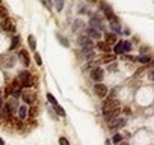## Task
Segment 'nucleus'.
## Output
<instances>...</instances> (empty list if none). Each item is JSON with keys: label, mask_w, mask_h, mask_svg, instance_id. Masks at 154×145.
<instances>
[{"label": "nucleus", "mask_w": 154, "mask_h": 145, "mask_svg": "<svg viewBox=\"0 0 154 145\" xmlns=\"http://www.w3.org/2000/svg\"><path fill=\"white\" fill-rule=\"evenodd\" d=\"M131 42L130 41H123V50L124 51H131Z\"/></svg>", "instance_id": "obj_19"}, {"label": "nucleus", "mask_w": 154, "mask_h": 145, "mask_svg": "<svg viewBox=\"0 0 154 145\" xmlns=\"http://www.w3.org/2000/svg\"><path fill=\"white\" fill-rule=\"evenodd\" d=\"M0 145H5V141L2 139V137H0Z\"/></svg>", "instance_id": "obj_35"}, {"label": "nucleus", "mask_w": 154, "mask_h": 145, "mask_svg": "<svg viewBox=\"0 0 154 145\" xmlns=\"http://www.w3.org/2000/svg\"><path fill=\"white\" fill-rule=\"evenodd\" d=\"M55 110H56V114H57L59 116H65V110L59 106V104H56V106H55Z\"/></svg>", "instance_id": "obj_22"}, {"label": "nucleus", "mask_w": 154, "mask_h": 145, "mask_svg": "<svg viewBox=\"0 0 154 145\" xmlns=\"http://www.w3.org/2000/svg\"><path fill=\"white\" fill-rule=\"evenodd\" d=\"M124 61H130V62H135V57H133V56H129V55H125V56H124Z\"/></svg>", "instance_id": "obj_33"}, {"label": "nucleus", "mask_w": 154, "mask_h": 145, "mask_svg": "<svg viewBox=\"0 0 154 145\" xmlns=\"http://www.w3.org/2000/svg\"><path fill=\"white\" fill-rule=\"evenodd\" d=\"M27 41H29V45H30V49H33V50H35V49H36V41H35V36H33V35H30Z\"/></svg>", "instance_id": "obj_20"}, {"label": "nucleus", "mask_w": 154, "mask_h": 145, "mask_svg": "<svg viewBox=\"0 0 154 145\" xmlns=\"http://www.w3.org/2000/svg\"><path fill=\"white\" fill-rule=\"evenodd\" d=\"M89 24H91V29H95V30L103 29L101 20H100V17H92V18H91V21H89Z\"/></svg>", "instance_id": "obj_9"}, {"label": "nucleus", "mask_w": 154, "mask_h": 145, "mask_svg": "<svg viewBox=\"0 0 154 145\" xmlns=\"http://www.w3.org/2000/svg\"><path fill=\"white\" fill-rule=\"evenodd\" d=\"M121 110V106H119V101L113 100V98H107L103 104V114H112V112H118Z\"/></svg>", "instance_id": "obj_1"}, {"label": "nucleus", "mask_w": 154, "mask_h": 145, "mask_svg": "<svg viewBox=\"0 0 154 145\" xmlns=\"http://www.w3.org/2000/svg\"><path fill=\"white\" fill-rule=\"evenodd\" d=\"M83 21H80V20H76V21H74V26H73V30H74V32H79L80 29H83Z\"/></svg>", "instance_id": "obj_14"}, {"label": "nucleus", "mask_w": 154, "mask_h": 145, "mask_svg": "<svg viewBox=\"0 0 154 145\" xmlns=\"http://www.w3.org/2000/svg\"><path fill=\"white\" fill-rule=\"evenodd\" d=\"M116 145H129L127 142H119V144H116Z\"/></svg>", "instance_id": "obj_34"}, {"label": "nucleus", "mask_w": 154, "mask_h": 145, "mask_svg": "<svg viewBox=\"0 0 154 145\" xmlns=\"http://www.w3.org/2000/svg\"><path fill=\"white\" fill-rule=\"evenodd\" d=\"M116 41H118V36L115 35V34H106V44L107 45H110V44H116Z\"/></svg>", "instance_id": "obj_12"}, {"label": "nucleus", "mask_w": 154, "mask_h": 145, "mask_svg": "<svg viewBox=\"0 0 154 145\" xmlns=\"http://www.w3.org/2000/svg\"><path fill=\"white\" fill-rule=\"evenodd\" d=\"M0 26H2V29L5 32H15V24H14V21H12L11 18H5Z\"/></svg>", "instance_id": "obj_6"}, {"label": "nucleus", "mask_w": 154, "mask_h": 145, "mask_svg": "<svg viewBox=\"0 0 154 145\" xmlns=\"http://www.w3.org/2000/svg\"><path fill=\"white\" fill-rule=\"evenodd\" d=\"M125 126V120H124V118H119V120H116V118H115V120H113V121H110L109 122V127L113 130V129H121V127H124Z\"/></svg>", "instance_id": "obj_8"}, {"label": "nucleus", "mask_w": 154, "mask_h": 145, "mask_svg": "<svg viewBox=\"0 0 154 145\" xmlns=\"http://www.w3.org/2000/svg\"><path fill=\"white\" fill-rule=\"evenodd\" d=\"M0 106H2V97H0Z\"/></svg>", "instance_id": "obj_36"}, {"label": "nucleus", "mask_w": 154, "mask_h": 145, "mask_svg": "<svg viewBox=\"0 0 154 145\" xmlns=\"http://www.w3.org/2000/svg\"><path fill=\"white\" fill-rule=\"evenodd\" d=\"M88 36L89 38H94V39H98L100 36H101V35H100V30H95V29H88Z\"/></svg>", "instance_id": "obj_13"}, {"label": "nucleus", "mask_w": 154, "mask_h": 145, "mask_svg": "<svg viewBox=\"0 0 154 145\" xmlns=\"http://www.w3.org/2000/svg\"><path fill=\"white\" fill-rule=\"evenodd\" d=\"M97 47H98L100 50H101V51H109V50H110V49H109V45L106 44V42H101V41H100V42L97 44Z\"/></svg>", "instance_id": "obj_18"}, {"label": "nucleus", "mask_w": 154, "mask_h": 145, "mask_svg": "<svg viewBox=\"0 0 154 145\" xmlns=\"http://www.w3.org/2000/svg\"><path fill=\"white\" fill-rule=\"evenodd\" d=\"M62 6H64V2H61V0H59V2H56V9H57V11H61Z\"/></svg>", "instance_id": "obj_32"}, {"label": "nucleus", "mask_w": 154, "mask_h": 145, "mask_svg": "<svg viewBox=\"0 0 154 145\" xmlns=\"http://www.w3.org/2000/svg\"><path fill=\"white\" fill-rule=\"evenodd\" d=\"M110 27L113 32H119V23H110Z\"/></svg>", "instance_id": "obj_29"}, {"label": "nucleus", "mask_w": 154, "mask_h": 145, "mask_svg": "<svg viewBox=\"0 0 154 145\" xmlns=\"http://www.w3.org/2000/svg\"><path fill=\"white\" fill-rule=\"evenodd\" d=\"M20 59L23 61V64L26 65V67H29V65H30V57H29V55H27V51H26V50L20 51Z\"/></svg>", "instance_id": "obj_11"}, {"label": "nucleus", "mask_w": 154, "mask_h": 145, "mask_svg": "<svg viewBox=\"0 0 154 145\" xmlns=\"http://www.w3.org/2000/svg\"><path fill=\"white\" fill-rule=\"evenodd\" d=\"M101 61L104 62V64H109V62H112V61H115V56H112V55H106Z\"/></svg>", "instance_id": "obj_24"}, {"label": "nucleus", "mask_w": 154, "mask_h": 145, "mask_svg": "<svg viewBox=\"0 0 154 145\" xmlns=\"http://www.w3.org/2000/svg\"><path fill=\"white\" fill-rule=\"evenodd\" d=\"M47 98H49V101L53 104V106H56V104H57V101H56V98L55 97H53L51 94H47Z\"/></svg>", "instance_id": "obj_26"}, {"label": "nucleus", "mask_w": 154, "mask_h": 145, "mask_svg": "<svg viewBox=\"0 0 154 145\" xmlns=\"http://www.w3.org/2000/svg\"><path fill=\"white\" fill-rule=\"evenodd\" d=\"M14 61H15L14 57H9V59H6V62H5V67H6V68H11V67H14V64H15Z\"/></svg>", "instance_id": "obj_23"}, {"label": "nucleus", "mask_w": 154, "mask_h": 145, "mask_svg": "<svg viewBox=\"0 0 154 145\" xmlns=\"http://www.w3.org/2000/svg\"><path fill=\"white\" fill-rule=\"evenodd\" d=\"M113 51H115L116 55H123L124 50H123V41H119L118 44H115V49H113Z\"/></svg>", "instance_id": "obj_16"}, {"label": "nucleus", "mask_w": 154, "mask_h": 145, "mask_svg": "<svg viewBox=\"0 0 154 145\" xmlns=\"http://www.w3.org/2000/svg\"><path fill=\"white\" fill-rule=\"evenodd\" d=\"M23 98H24V101H26V103H33V98H32L30 94H24Z\"/></svg>", "instance_id": "obj_28"}, {"label": "nucleus", "mask_w": 154, "mask_h": 145, "mask_svg": "<svg viewBox=\"0 0 154 145\" xmlns=\"http://www.w3.org/2000/svg\"><path fill=\"white\" fill-rule=\"evenodd\" d=\"M59 144L61 145H70V141L66 139V137H61V139H59Z\"/></svg>", "instance_id": "obj_30"}, {"label": "nucleus", "mask_w": 154, "mask_h": 145, "mask_svg": "<svg viewBox=\"0 0 154 145\" xmlns=\"http://www.w3.org/2000/svg\"><path fill=\"white\" fill-rule=\"evenodd\" d=\"M9 88H11V95H12V98L18 100L20 94H21V83H20L18 79H15V80L9 85Z\"/></svg>", "instance_id": "obj_3"}, {"label": "nucleus", "mask_w": 154, "mask_h": 145, "mask_svg": "<svg viewBox=\"0 0 154 145\" xmlns=\"http://www.w3.org/2000/svg\"><path fill=\"white\" fill-rule=\"evenodd\" d=\"M18 45H20V36H14L12 38V42H11V50L18 49Z\"/></svg>", "instance_id": "obj_15"}, {"label": "nucleus", "mask_w": 154, "mask_h": 145, "mask_svg": "<svg viewBox=\"0 0 154 145\" xmlns=\"http://www.w3.org/2000/svg\"><path fill=\"white\" fill-rule=\"evenodd\" d=\"M35 62H36L38 65H42V61H41V56H39L38 53H35Z\"/></svg>", "instance_id": "obj_31"}, {"label": "nucleus", "mask_w": 154, "mask_h": 145, "mask_svg": "<svg viewBox=\"0 0 154 145\" xmlns=\"http://www.w3.org/2000/svg\"><path fill=\"white\" fill-rule=\"evenodd\" d=\"M17 114H18V118H20L21 121L26 120V116H27V106H26V104H21V106H18Z\"/></svg>", "instance_id": "obj_10"}, {"label": "nucleus", "mask_w": 154, "mask_h": 145, "mask_svg": "<svg viewBox=\"0 0 154 145\" xmlns=\"http://www.w3.org/2000/svg\"><path fill=\"white\" fill-rule=\"evenodd\" d=\"M135 61H138L140 64H148L151 61V57L150 56H139V57H135Z\"/></svg>", "instance_id": "obj_17"}, {"label": "nucleus", "mask_w": 154, "mask_h": 145, "mask_svg": "<svg viewBox=\"0 0 154 145\" xmlns=\"http://www.w3.org/2000/svg\"><path fill=\"white\" fill-rule=\"evenodd\" d=\"M113 142H115V144H119V142H121L123 141V136L121 135H119V133H116L115 136H113V139H112Z\"/></svg>", "instance_id": "obj_27"}, {"label": "nucleus", "mask_w": 154, "mask_h": 145, "mask_svg": "<svg viewBox=\"0 0 154 145\" xmlns=\"http://www.w3.org/2000/svg\"><path fill=\"white\" fill-rule=\"evenodd\" d=\"M18 80L21 83V86L24 88H32L33 86V77L29 71H21L18 74Z\"/></svg>", "instance_id": "obj_2"}, {"label": "nucleus", "mask_w": 154, "mask_h": 145, "mask_svg": "<svg viewBox=\"0 0 154 145\" xmlns=\"http://www.w3.org/2000/svg\"><path fill=\"white\" fill-rule=\"evenodd\" d=\"M17 110H18V103H17L15 98H12L11 101L6 103V106H5V112H6V115H8V116L14 115Z\"/></svg>", "instance_id": "obj_4"}, {"label": "nucleus", "mask_w": 154, "mask_h": 145, "mask_svg": "<svg viewBox=\"0 0 154 145\" xmlns=\"http://www.w3.org/2000/svg\"><path fill=\"white\" fill-rule=\"evenodd\" d=\"M91 77H92V80H95V82H101L103 77H104V71L101 68H94L91 72Z\"/></svg>", "instance_id": "obj_7"}, {"label": "nucleus", "mask_w": 154, "mask_h": 145, "mask_svg": "<svg viewBox=\"0 0 154 145\" xmlns=\"http://www.w3.org/2000/svg\"><path fill=\"white\" fill-rule=\"evenodd\" d=\"M0 17H2L3 20L8 18V11H6V8H5V6H2V5H0Z\"/></svg>", "instance_id": "obj_21"}, {"label": "nucleus", "mask_w": 154, "mask_h": 145, "mask_svg": "<svg viewBox=\"0 0 154 145\" xmlns=\"http://www.w3.org/2000/svg\"><path fill=\"white\" fill-rule=\"evenodd\" d=\"M94 92L100 97V98H104V97H107V92H109V89H107V86L106 85H103V83H97L95 86H94Z\"/></svg>", "instance_id": "obj_5"}, {"label": "nucleus", "mask_w": 154, "mask_h": 145, "mask_svg": "<svg viewBox=\"0 0 154 145\" xmlns=\"http://www.w3.org/2000/svg\"><path fill=\"white\" fill-rule=\"evenodd\" d=\"M57 39H59V42H61V44L64 45V47H68V45H70V42H68V41H66V39H65L64 36H61V35H57Z\"/></svg>", "instance_id": "obj_25"}]
</instances>
